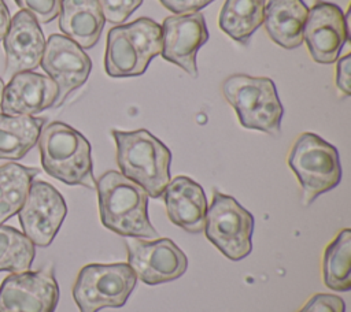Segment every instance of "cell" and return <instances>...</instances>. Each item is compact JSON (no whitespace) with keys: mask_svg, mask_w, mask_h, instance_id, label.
<instances>
[{"mask_svg":"<svg viewBox=\"0 0 351 312\" xmlns=\"http://www.w3.org/2000/svg\"><path fill=\"white\" fill-rule=\"evenodd\" d=\"M45 119L0 112V160H19L37 144Z\"/></svg>","mask_w":351,"mask_h":312,"instance_id":"20","label":"cell"},{"mask_svg":"<svg viewBox=\"0 0 351 312\" xmlns=\"http://www.w3.org/2000/svg\"><path fill=\"white\" fill-rule=\"evenodd\" d=\"M350 64H351V55L350 53L340 57L337 60V64H336V78H335L336 79V86L346 96H350V93H351Z\"/></svg>","mask_w":351,"mask_h":312,"instance_id":"29","label":"cell"},{"mask_svg":"<svg viewBox=\"0 0 351 312\" xmlns=\"http://www.w3.org/2000/svg\"><path fill=\"white\" fill-rule=\"evenodd\" d=\"M265 0H225L218 26L234 41L247 45L252 34L263 23Z\"/></svg>","mask_w":351,"mask_h":312,"instance_id":"21","label":"cell"},{"mask_svg":"<svg viewBox=\"0 0 351 312\" xmlns=\"http://www.w3.org/2000/svg\"><path fill=\"white\" fill-rule=\"evenodd\" d=\"M104 21L123 23L143 3V0H97Z\"/></svg>","mask_w":351,"mask_h":312,"instance_id":"25","label":"cell"},{"mask_svg":"<svg viewBox=\"0 0 351 312\" xmlns=\"http://www.w3.org/2000/svg\"><path fill=\"white\" fill-rule=\"evenodd\" d=\"M10 11L4 3V0H0V41L4 38L8 26H10Z\"/></svg>","mask_w":351,"mask_h":312,"instance_id":"30","label":"cell"},{"mask_svg":"<svg viewBox=\"0 0 351 312\" xmlns=\"http://www.w3.org/2000/svg\"><path fill=\"white\" fill-rule=\"evenodd\" d=\"M288 166L299 181L304 205L336 187L341 179L337 149L314 133H302L295 140L288 153Z\"/></svg>","mask_w":351,"mask_h":312,"instance_id":"6","label":"cell"},{"mask_svg":"<svg viewBox=\"0 0 351 312\" xmlns=\"http://www.w3.org/2000/svg\"><path fill=\"white\" fill-rule=\"evenodd\" d=\"M128 264L136 278L147 285L171 282L182 276L188 268L185 253L170 238L147 241L132 238L125 241Z\"/></svg>","mask_w":351,"mask_h":312,"instance_id":"11","label":"cell"},{"mask_svg":"<svg viewBox=\"0 0 351 312\" xmlns=\"http://www.w3.org/2000/svg\"><path fill=\"white\" fill-rule=\"evenodd\" d=\"M160 4L174 15L199 12L214 0H159Z\"/></svg>","mask_w":351,"mask_h":312,"instance_id":"28","label":"cell"},{"mask_svg":"<svg viewBox=\"0 0 351 312\" xmlns=\"http://www.w3.org/2000/svg\"><path fill=\"white\" fill-rule=\"evenodd\" d=\"M162 196L171 223L191 234L204 230L208 205L204 190L197 182L178 175L167 183Z\"/></svg>","mask_w":351,"mask_h":312,"instance_id":"17","label":"cell"},{"mask_svg":"<svg viewBox=\"0 0 351 312\" xmlns=\"http://www.w3.org/2000/svg\"><path fill=\"white\" fill-rule=\"evenodd\" d=\"M104 22L97 0L60 1L59 29L82 49H89L96 45Z\"/></svg>","mask_w":351,"mask_h":312,"instance_id":"18","label":"cell"},{"mask_svg":"<svg viewBox=\"0 0 351 312\" xmlns=\"http://www.w3.org/2000/svg\"><path fill=\"white\" fill-rule=\"evenodd\" d=\"M206 238L229 260L239 261L252 250L254 216L232 196L213 192L206 212Z\"/></svg>","mask_w":351,"mask_h":312,"instance_id":"8","label":"cell"},{"mask_svg":"<svg viewBox=\"0 0 351 312\" xmlns=\"http://www.w3.org/2000/svg\"><path fill=\"white\" fill-rule=\"evenodd\" d=\"M162 57L191 77H197L196 55L207 42L208 30L203 14H181L165 18L162 23Z\"/></svg>","mask_w":351,"mask_h":312,"instance_id":"14","label":"cell"},{"mask_svg":"<svg viewBox=\"0 0 351 312\" xmlns=\"http://www.w3.org/2000/svg\"><path fill=\"white\" fill-rule=\"evenodd\" d=\"M58 302L52 267L10 274L0 285V312H55Z\"/></svg>","mask_w":351,"mask_h":312,"instance_id":"10","label":"cell"},{"mask_svg":"<svg viewBox=\"0 0 351 312\" xmlns=\"http://www.w3.org/2000/svg\"><path fill=\"white\" fill-rule=\"evenodd\" d=\"M137 278L128 263L84 265L73 286V298L80 312L121 308L136 286Z\"/></svg>","mask_w":351,"mask_h":312,"instance_id":"7","label":"cell"},{"mask_svg":"<svg viewBox=\"0 0 351 312\" xmlns=\"http://www.w3.org/2000/svg\"><path fill=\"white\" fill-rule=\"evenodd\" d=\"M347 16L333 3L318 0L308 8L303 40L311 59L319 64L336 62L348 40Z\"/></svg>","mask_w":351,"mask_h":312,"instance_id":"13","label":"cell"},{"mask_svg":"<svg viewBox=\"0 0 351 312\" xmlns=\"http://www.w3.org/2000/svg\"><path fill=\"white\" fill-rule=\"evenodd\" d=\"M40 66L58 86V99L53 107H59L71 92L86 82L92 70V60L69 37L51 34L45 41Z\"/></svg>","mask_w":351,"mask_h":312,"instance_id":"12","label":"cell"},{"mask_svg":"<svg viewBox=\"0 0 351 312\" xmlns=\"http://www.w3.org/2000/svg\"><path fill=\"white\" fill-rule=\"evenodd\" d=\"M160 52V25L151 18H137L107 33L104 70L112 78L138 77Z\"/></svg>","mask_w":351,"mask_h":312,"instance_id":"4","label":"cell"},{"mask_svg":"<svg viewBox=\"0 0 351 312\" xmlns=\"http://www.w3.org/2000/svg\"><path fill=\"white\" fill-rule=\"evenodd\" d=\"M38 168L18 163L0 166V224L18 213Z\"/></svg>","mask_w":351,"mask_h":312,"instance_id":"22","label":"cell"},{"mask_svg":"<svg viewBox=\"0 0 351 312\" xmlns=\"http://www.w3.org/2000/svg\"><path fill=\"white\" fill-rule=\"evenodd\" d=\"M222 93L243 127L271 135L280 133L284 108L270 78L233 74L223 81Z\"/></svg>","mask_w":351,"mask_h":312,"instance_id":"5","label":"cell"},{"mask_svg":"<svg viewBox=\"0 0 351 312\" xmlns=\"http://www.w3.org/2000/svg\"><path fill=\"white\" fill-rule=\"evenodd\" d=\"M4 82H3V79L0 78V104H1V100H3V93H4Z\"/></svg>","mask_w":351,"mask_h":312,"instance_id":"31","label":"cell"},{"mask_svg":"<svg viewBox=\"0 0 351 312\" xmlns=\"http://www.w3.org/2000/svg\"><path fill=\"white\" fill-rule=\"evenodd\" d=\"M101 224L126 238L155 239L158 231L148 218V194L143 187L110 170L96 179Z\"/></svg>","mask_w":351,"mask_h":312,"instance_id":"1","label":"cell"},{"mask_svg":"<svg viewBox=\"0 0 351 312\" xmlns=\"http://www.w3.org/2000/svg\"><path fill=\"white\" fill-rule=\"evenodd\" d=\"M322 281L336 291L351 289V230L343 229L326 245L322 256Z\"/></svg>","mask_w":351,"mask_h":312,"instance_id":"23","label":"cell"},{"mask_svg":"<svg viewBox=\"0 0 351 312\" xmlns=\"http://www.w3.org/2000/svg\"><path fill=\"white\" fill-rule=\"evenodd\" d=\"M58 99V86L48 77L22 71L10 78L4 86L1 112L5 115L34 116L51 107Z\"/></svg>","mask_w":351,"mask_h":312,"instance_id":"16","label":"cell"},{"mask_svg":"<svg viewBox=\"0 0 351 312\" xmlns=\"http://www.w3.org/2000/svg\"><path fill=\"white\" fill-rule=\"evenodd\" d=\"M37 144L48 175L70 186L95 189L90 144L80 131L63 122H51L41 129Z\"/></svg>","mask_w":351,"mask_h":312,"instance_id":"3","label":"cell"},{"mask_svg":"<svg viewBox=\"0 0 351 312\" xmlns=\"http://www.w3.org/2000/svg\"><path fill=\"white\" fill-rule=\"evenodd\" d=\"M5 52V77L22 71H32L40 66L45 38L38 22L26 11H18L10 21L3 38Z\"/></svg>","mask_w":351,"mask_h":312,"instance_id":"15","label":"cell"},{"mask_svg":"<svg viewBox=\"0 0 351 312\" xmlns=\"http://www.w3.org/2000/svg\"><path fill=\"white\" fill-rule=\"evenodd\" d=\"M67 205L63 196L45 181H33L23 205L18 211L22 233L40 248H47L58 234Z\"/></svg>","mask_w":351,"mask_h":312,"instance_id":"9","label":"cell"},{"mask_svg":"<svg viewBox=\"0 0 351 312\" xmlns=\"http://www.w3.org/2000/svg\"><path fill=\"white\" fill-rule=\"evenodd\" d=\"M36 256V245L19 230L0 224V271H29Z\"/></svg>","mask_w":351,"mask_h":312,"instance_id":"24","label":"cell"},{"mask_svg":"<svg viewBox=\"0 0 351 312\" xmlns=\"http://www.w3.org/2000/svg\"><path fill=\"white\" fill-rule=\"evenodd\" d=\"M308 8L303 0H269L265 4L263 25L269 37L285 49L303 42V27Z\"/></svg>","mask_w":351,"mask_h":312,"instance_id":"19","label":"cell"},{"mask_svg":"<svg viewBox=\"0 0 351 312\" xmlns=\"http://www.w3.org/2000/svg\"><path fill=\"white\" fill-rule=\"evenodd\" d=\"M16 5L29 12L38 23H49L60 11L62 0H14Z\"/></svg>","mask_w":351,"mask_h":312,"instance_id":"26","label":"cell"},{"mask_svg":"<svg viewBox=\"0 0 351 312\" xmlns=\"http://www.w3.org/2000/svg\"><path fill=\"white\" fill-rule=\"evenodd\" d=\"M298 312H346L343 298L329 293L314 294Z\"/></svg>","mask_w":351,"mask_h":312,"instance_id":"27","label":"cell"},{"mask_svg":"<svg viewBox=\"0 0 351 312\" xmlns=\"http://www.w3.org/2000/svg\"><path fill=\"white\" fill-rule=\"evenodd\" d=\"M121 174L145 190L148 197H162L170 182L171 152L145 129L112 130Z\"/></svg>","mask_w":351,"mask_h":312,"instance_id":"2","label":"cell"}]
</instances>
